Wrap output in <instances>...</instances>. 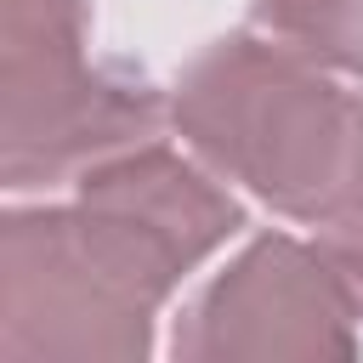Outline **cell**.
<instances>
[{"label": "cell", "instance_id": "cell-4", "mask_svg": "<svg viewBox=\"0 0 363 363\" xmlns=\"http://www.w3.org/2000/svg\"><path fill=\"white\" fill-rule=\"evenodd\" d=\"M182 363H323L357 352V312L318 244L250 238L176 318Z\"/></svg>", "mask_w": 363, "mask_h": 363}, {"label": "cell", "instance_id": "cell-5", "mask_svg": "<svg viewBox=\"0 0 363 363\" xmlns=\"http://www.w3.org/2000/svg\"><path fill=\"white\" fill-rule=\"evenodd\" d=\"M221 182L227 176H216L193 147L182 153L159 136L85 170L74 182V204L176 289L199 261H210L233 233H244V204Z\"/></svg>", "mask_w": 363, "mask_h": 363}, {"label": "cell", "instance_id": "cell-2", "mask_svg": "<svg viewBox=\"0 0 363 363\" xmlns=\"http://www.w3.org/2000/svg\"><path fill=\"white\" fill-rule=\"evenodd\" d=\"M170 96L130 62L91 57L85 0H0V182L74 187L85 170L159 142Z\"/></svg>", "mask_w": 363, "mask_h": 363}, {"label": "cell", "instance_id": "cell-1", "mask_svg": "<svg viewBox=\"0 0 363 363\" xmlns=\"http://www.w3.org/2000/svg\"><path fill=\"white\" fill-rule=\"evenodd\" d=\"M170 125L216 176L289 221L363 216V91L272 34L210 40L170 85Z\"/></svg>", "mask_w": 363, "mask_h": 363}, {"label": "cell", "instance_id": "cell-6", "mask_svg": "<svg viewBox=\"0 0 363 363\" xmlns=\"http://www.w3.org/2000/svg\"><path fill=\"white\" fill-rule=\"evenodd\" d=\"M250 23L323 68L363 79V0H250Z\"/></svg>", "mask_w": 363, "mask_h": 363}, {"label": "cell", "instance_id": "cell-3", "mask_svg": "<svg viewBox=\"0 0 363 363\" xmlns=\"http://www.w3.org/2000/svg\"><path fill=\"white\" fill-rule=\"evenodd\" d=\"M159 284L96 216L17 204L0 221V352L6 357H147Z\"/></svg>", "mask_w": 363, "mask_h": 363}, {"label": "cell", "instance_id": "cell-7", "mask_svg": "<svg viewBox=\"0 0 363 363\" xmlns=\"http://www.w3.org/2000/svg\"><path fill=\"white\" fill-rule=\"evenodd\" d=\"M318 250L329 255V267H335V278H340V289H346V301H352V312L363 323V216L323 227L318 233Z\"/></svg>", "mask_w": 363, "mask_h": 363}]
</instances>
